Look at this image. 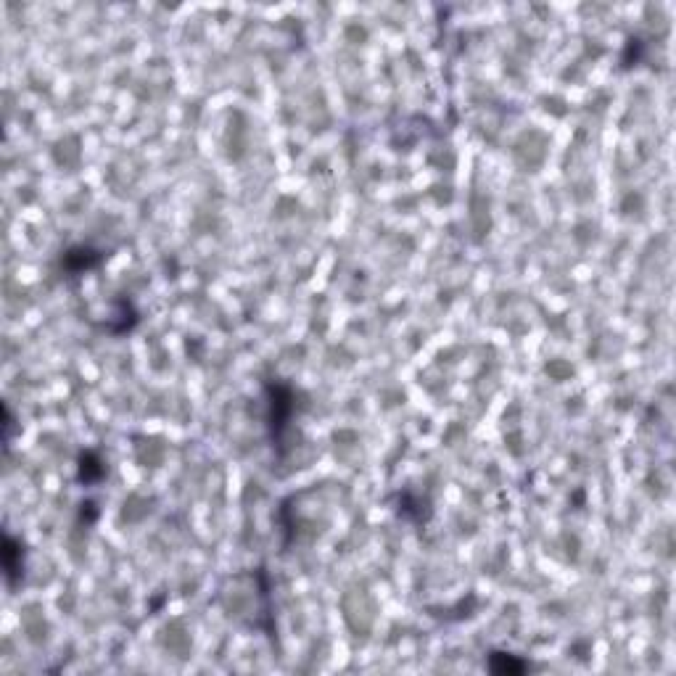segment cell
<instances>
[{
  "instance_id": "obj_1",
  "label": "cell",
  "mask_w": 676,
  "mask_h": 676,
  "mask_svg": "<svg viewBox=\"0 0 676 676\" xmlns=\"http://www.w3.org/2000/svg\"><path fill=\"white\" fill-rule=\"evenodd\" d=\"M529 668L526 660H515V655L510 652H492L489 655V671L494 674H523Z\"/></svg>"
},
{
  "instance_id": "obj_2",
  "label": "cell",
  "mask_w": 676,
  "mask_h": 676,
  "mask_svg": "<svg viewBox=\"0 0 676 676\" xmlns=\"http://www.w3.org/2000/svg\"><path fill=\"white\" fill-rule=\"evenodd\" d=\"M16 544L19 541L14 539V536H6V576H9V584H14V576L24 568V560L19 558L21 550H19ZM21 573H24V571H21Z\"/></svg>"
}]
</instances>
